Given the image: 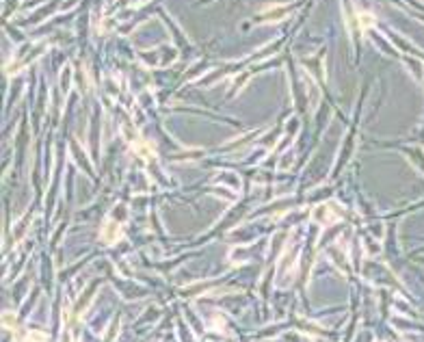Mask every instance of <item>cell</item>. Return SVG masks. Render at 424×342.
<instances>
[{"instance_id": "5b68a950", "label": "cell", "mask_w": 424, "mask_h": 342, "mask_svg": "<svg viewBox=\"0 0 424 342\" xmlns=\"http://www.w3.org/2000/svg\"><path fill=\"white\" fill-rule=\"evenodd\" d=\"M357 22H359V35H361V31H366L368 26L375 24V18L370 13H357Z\"/></svg>"}, {"instance_id": "277c9868", "label": "cell", "mask_w": 424, "mask_h": 342, "mask_svg": "<svg viewBox=\"0 0 424 342\" xmlns=\"http://www.w3.org/2000/svg\"><path fill=\"white\" fill-rule=\"evenodd\" d=\"M130 141H132V145H134V150H136L138 154H141L143 158H154V150H152V148H150V145H147V143H143V141H138L136 136H134V139H130Z\"/></svg>"}, {"instance_id": "7a4b0ae2", "label": "cell", "mask_w": 424, "mask_h": 342, "mask_svg": "<svg viewBox=\"0 0 424 342\" xmlns=\"http://www.w3.org/2000/svg\"><path fill=\"white\" fill-rule=\"evenodd\" d=\"M100 236H102V241L106 243V245H112L115 241H119V236H121V225L117 223V221L108 219L106 223L102 225V232H100Z\"/></svg>"}, {"instance_id": "6da1fadb", "label": "cell", "mask_w": 424, "mask_h": 342, "mask_svg": "<svg viewBox=\"0 0 424 342\" xmlns=\"http://www.w3.org/2000/svg\"><path fill=\"white\" fill-rule=\"evenodd\" d=\"M312 217H314V221H318V223H323V225H329V223H333V221L340 217V212H337L333 208V204H323V206H318L314 212H312Z\"/></svg>"}, {"instance_id": "3957f363", "label": "cell", "mask_w": 424, "mask_h": 342, "mask_svg": "<svg viewBox=\"0 0 424 342\" xmlns=\"http://www.w3.org/2000/svg\"><path fill=\"white\" fill-rule=\"evenodd\" d=\"M262 20L264 22H271V20H284L286 15H288V7H284V5H277V7H268V9H264L262 13Z\"/></svg>"}]
</instances>
